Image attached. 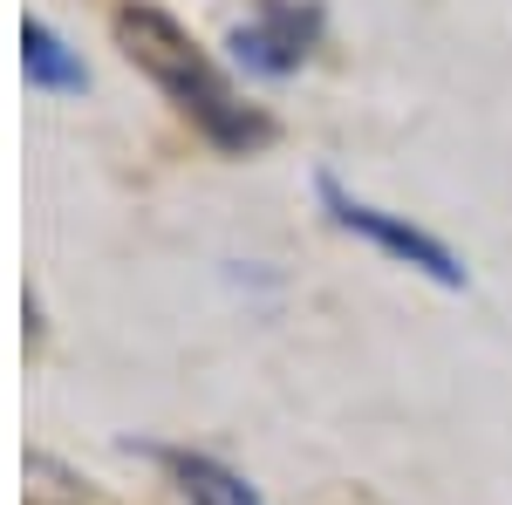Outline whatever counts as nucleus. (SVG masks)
<instances>
[{"mask_svg":"<svg viewBox=\"0 0 512 505\" xmlns=\"http://www.w3.org/2000/svg\"><path fill=\"white\" fill-rule=\"evenodd\" d=\"M117 48L130 55V69H144V76L171 96V110L192 123L212 151L246 157V151H260V144L274 137L267 110H253V103L233 89V76H226V69L185 35V21H171L164 7L123 0L117 7Z\"/></svg>","mask_w":512,"mask_h":505,"instance_id":"nucleus-1","label":"nucleus"},{"mask_svg":"<svg viewBox=\"0 0 512 505\" xmlns=\"http://www.w3.org/2000/svg\"><path fill=\"white\" fill-rule=\"evenodd\" d=\"M315 198H321V212H328V226H342V233L369 239L376 253L403 260L410 273H424V280H437V287H465V267H458V253H451L444 239H431L424 226L396 219V212L369 205V198H355L349 185L335 178V171H321V178H315Z\"/></svg>","mask_w":512,"mask_h":505,"instance_id":"nucleus-2","label":"nucleus"},{"mask_svg":"<svg viewBox=\"0 0 512 505\" xmlns=\"http://www.w3.org/2000/svg\"><path fill=\"white\" fill-rule=\"evenodd\" d=\"M321 35V7L315 0H253V14L233 28V62L246 76H294L308 62V48Z\"/></svg>","mask_w":512,"mask_h":505,"instance_id":"nucleus-3","label":"nucleus"},{"mask_svg":"<svg viewBox=\"0 0 512 505\" xmlns=\"http://www.w3.org/2000/svg\"><path fill=\"white\" fill-rule=\"evenodd\" d=\"M137 458H151V465L178 485V499L185 505H267L233 465H219L212 451H185V444H130Z\"/></svg>","mask_w":512,"mask_h":505,"instance_id":"nucleus-4","label":"nucleus"},{"mask_svg":"<svg viewBox=\"0 0 512 505\" xmlns=\"http://www.w3.org/2000/svg\"><path fill=\"white\" fill-rule=\"evenodd\" d=\"M21 76H28V89H48V96H76V89H89L82 55L55 35L48 21H35V14L21 21Z\"/></svg>","mask_w":512,"mask_h":505,"instance_id":"nucleus-5","label":"nucleus"},{"mask_svg":"<svg viewBox=\"0 0 512 505\" xmlns=\"http://www.w3.org/2000/svg\"><path fill=\"white\" fill-rule=\"evenodd\" d=\"M28 499L35 505H89V478L62 465V458H48V451H28Z\"/></svg>","mask_w":512,"mask_h":505,"instance_id":"nucleus-6","label":"nucleus"}]
</instances>
